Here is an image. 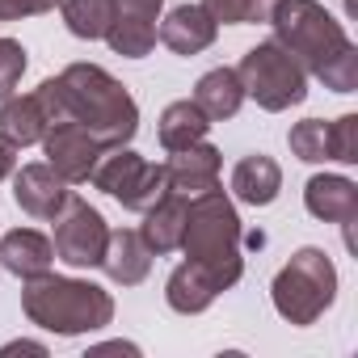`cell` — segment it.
<instances>
[{"label": "cell", "mask_w": 358, "mask_h": 358, "mask_svg": "<svg viewBox=\"0 0 358 358\" xmlns=\"http://www.w3.org/2000/svg\"><path fill=\"white\" fill-rule=\"evenodd\" d=\"M22 312L30 316V324L47 329V333L80 337V333H97L114 320V295L97 282L59 278V274L47 270L38 278H26Z\"/></svg>", "instance_id": "cell-4"}, {"label": "cell", "mask_w": 358, "mask_h": 358, "mask_svg": "<svg viewBox=\"0 0 358 358\" xmlns=\"http://www.w3.org/2000/svg\"><path fill=\"white\" fill-rule=\"evenodd\" d=\"M270 26H274V43H282L299 59V68L316 76L324 89L333 93L358 89V47L320 0H278Z\"/></svg>", "instance_id": "cell-2"}, {"label": "cell", "mask_w": 358, "mask_h": 358, "mask_svg": "<svg viewBox=\"0 0 358 358\" xmlns=\"http://www.w3.org/2000/svg\"><path fill=\"white\" fill-rule=\"evenodd\" d=\"M291 152L303 164H324V160H341V164H358V114H341L333 122L324 118H303L291 127L287 135Z\"/></svg>", "instance_id": "cell-9"}, {"label": "cell", "mask_w": 358, "mask_h": 358, "mask_svg": "<svg viewBox=\"0 0 358 358\" xmlns=\"http://www.w3.org/2000/svg\"><path fill=\"white\" fill-rule=\"evenodd\" d=\"M47 127H51V122H47V114H43V101H38V93H26V97L9 93L5 101H0V135H9L17 148L43 143Z\"/></svg>", "instance_id": "cell-21"}, {"label": "cell", "mask_w": 358, "mask_h": 358, "mask_svg": "<svg viewBox=\"0 0 358 358\" xmlns=\"http://www.w3.org/2000/svg\"><path fill=\"white\" fill-rule=\"evenodd\" d=\"M51 262H55V245L34 228H13V232L0 236V266L9 274H17L22 282L47 274Z\"/></svg>", "instance_id": "cell-17"}, {"label": "cell", "mask_w": 358, "mask_h": 358, "mask_svg": "<svg viewBox=\"0 0 358 358\" xmlns=\"http://www.w3.org/2000/svg\"><path fill=\"white\" fill-rule=\"evenodd\" d=\"M215 34H220V22H215L203 5H177V9L160 22V30H156V38H160L173 55H199V51H207V47L215 43Z\"/></svg>", "instance_id": "cell-14"}, {"label": "cell", "mask_w": 358, "mask_h": 358, "mask_svg": "<svg viewBox=\"0 0 358 358\" xmlns=\"http://www.w3.org/2000/svg\"><path fill=\"white\" fill-rule=\"evenodd\" d=\"M0 354H5V358H9V354H38V358H43L47 345H38V341H9V345H0Z\"/></svg>", "instance_id": "cell-29"}, {"label": "cell", "mask_w": 358, "mask_h": 358, "mask_svg": "<svg viewBox=\"0 0 358 358\" xmlns=\"http://www.w3.org/2000/svg\"><path fill=\"white\" fill-rule=\"evenodd\" d=\"M106 241H110V228H106L101 211L89 207L85 199L68 194L64 211L55 215V241H51L55 257L68 262L72 270H93L106 257Z\"/></svg>", "instance_id": "cell-8"}, {"label": "cell", "mask_w": 358, "mask_h": 358, "mask_svg": "<svg viewBox=\"0 0 358 358\" xmlns=\"http://www.w3.org/2000/svg\"><path fill=\"white\" fill-rule=\"evenodd\" d=\"M241 215L232 207V199L211 186L203 194L190 199V211H186V236H182V253L186 262L203 266L220 291L236 287L241 274H245V253H241Z\"/></svg>", "instance_id": "cell-3"}, {"label": "cell", "mask_w": 358, "mask_h": 358, "mask_svg": "<svg viewBox=\"0 0 358 358\" xmlns=\"http://www.w3.org/2000/svg\"><path fill=\"white\" fill-rule=\"evenodd\" d=\"M89 182H93L101 194L118 199L127 211H139V215H143L148 207H156V203L169 194V173H164V164L143 160V156L131 152L127 143L106 148V152L97 156Z\"/></svg>", "instance_id": "cell-7"}, {"label": "cell", "mask_w": 358, "mask_h": 358, "mask_svg": "<svg viewBox=\"0 0 358 358\" xmlns=\"http://www.w3.org/2000/svg\"><path fill=\"white\" fill-rule=\"evenodd\" d=\"M194 106H199L211 122L236 118V110L245 106V85H241L236 68H211V72L194 85Z\"/></svg>", "instance_id": "cell-20"}, {"label": "cell", "mask_w": 358, "mask_h": 358, "mask_svg": "<svg viewBox=\"0 0 358 358\" xmlns=\"http://www.w3.org/2000/svg\"><path fill=\"white\" fill-rule=\"evenodd\" d=\"M160 5H164V0H118V9H139V13H160Z\"/></svg>", "instance_id": "cell-30"}, {"label": "cell", "mask_w": 358, "mask_h": 358, "mask_svg": "<svg viewBox=\"0 0 358 358\" xmlns=\"http://www.w3.org/2000/svg\"><path fill=\"white\" fill-rule=\"evenodd\" d=\"M215 299H220V282L203 266H194V262H182V266L169 274V282H164V303L177 316H199Z\"/></svg>", "instance_id": "cell-18"}, {"label": "cell", "mask_w": 358, "mask_h": 358, "mask_svg": "<svg viewBox=\"0 0 358 358\" xmlns=\"http://www.w3.org/2000/svg\"><path fill=\"white\" fill-rule=\"evenodd\" d=\"M164 173H169V190L173 194L194 199V194L220 186V148H211L203 139L190 143V148H177V152H169Z\"/></svg>", "instance_id": "cell-13"}, {"label": "cell", "mask_w": 358, "mask_h": 358, "mask_svg": "<svg viewBox=\"0 0 358 358\" xmlns=\"http://www.w3.org/2000/svg\"><path fill=\"white\" fill-rule=\"evenodd\" d=\"M68 182L43 160V164H22L13 169V203L34 215V220H55L68 203Z\"/></svg>", "instance_id": "cell-11"}, {"label": "cell", "mask_w": 358, "mask_h": 358, "mask_svg": "<svg viewBox=\"0 0 358 358\" xmlns=\"http://www.w3.org/2000/svg\"><path fill=\"white\" fill-rule=\"evenodd\" d=\"M303 207H308V215H316L324 224H341L345 241H350V228L358 220V186L337 173H316L303 186Z\"/></svg>", "instance_id": "cell-12"}, {"label": "cell", "mask_w": 358, "mask_h": 358, "mask_svg": "<svg viewBox=\"0 0 358 358\" xmlns=\"http://www.w3.org/2000/svg\"><path fill=\"white\" fill-rule=\"evenodd\" d=\"M34 93L43 101L47 122H64V118L80 122L101 148L131 143L135 131H139L135 97L122 89V80H114L97 64H68L59 76L43 80Z\"/></svg>", "instance_id": "cell-1"}, {"label": "cell", "mask_w": 358, "mask_h": 358, "mask_svg": "<svg viewBox=\"0 0 358 358\" xmlns=\"http://www.w3.org/2000/svg\"><path fill=\"white\" fill-rule=\"evenodd\" d=\"M278 190H282V169L266 152H253L232 169V194L249 207H270L278 199Z\"/></svg>", "instance_id": "cell-19"}, {"label": "cell", "mask_w": 358, "mask_h": 358, "mask_svg": "<svg viewBox=\"0 0 358 358\" xmlns=\"http://www.w3.org/2000/svg\"><path fill=\"white\" fill-rule=\"evenodd\" d=\"M186 211H190V199H186V194H173V190H169L156 207L143 211V228H139V236L148 241V249H152L156 257L182 249V236H186Z\"/></svg>", "instance_id": "cell-16"}, {"label": "cell", "mask_w": 358, "mask_h": 358, "mask_svg": "<svg viewBox=\"0 0 358 358\" xmlns=\"http://www.w3.org/2000/svg\"><path fill=\"white\" fill-rule=\"evenodd\" d=\"M270 299H274V312L287 320V324H316L333 299H337V266L324 249L316 245H303L291 253V262L274 274L270 282Z\"/></svg>", "instance_id": "cell-5"}, {"label": "cell", "mask_w": 358, "mask_h": 358, "mask_svg": "<svg viewBox=\"0 0 358 358\" xmlns=\"http://www.w3.org/2000/svg\"><path fill=\"white\" fill-rule=\"evenodd\" d=\"M17 160H22V148H17L9 135H0V177H13Z\"/></svg>", "instance_id": "cell-28"}, {"label": "cell", "mask_w": 358, "mask_h": 358, "mask_svg": "<svg viewBox=\"0 0 358 358\" xmlns=\"http://www.w3.org/2000/svg\"><path fill=\"white\" fill-rule=\"evenodd\" d=\"M43 152H47V164L64 177L68 186H80V182H89V173H93V164H97V156L106 152L80 122H51L47 127V135H43Z\"/></svg>", "instance_id": "cell-10"}, {"label": "cell", "mask_w": 358, "mask_h": 358, "mask_svg": "<svg viewBox=\"0 0 358 358\" xmlns=\"http://www.w3.org/2000/svg\"><path fill=\"white\" fill-rule=\"evenodd\" d=\"M59 0H0V22H22V17H38L51 13Z\"/></svg>", "instance_id": "cell-27"}, {"label": "cell", "mask_w": 358, "mask_h": 358, "mask_svg": "<svg viewBox=\"0 0 358 358\" xmlns=\"http://www.w3.org/2000/svg\"><path fill=\"white\" fill-rule=\"evenodd\" d=\"M278 0H203V9L220 22V26H257L270 22Z\"/></svg>", "instance_id": "cell-25"}, {"label": "cell", "mask_w": 358, "mask_h": 358, "mask_svg": "<svg viewBox=\"0 0 358 358\" xmlns=\"http://www.w3.org/2000/svg\"><path fill=\"white\" fill-rule=\"evenodd\" d=\"M106 43L122 59H143L156 47V17L152 13H139V9H118L114 26L106 30Z\"/></svg>", "instance_id": "cell-22"}, {"label": "cell", "mask_w": 358, "mask_h": 358, "mask_svg": "<svg viewBox=\"0 0 358 358\" xmlns=\"http://www.w3.org/2000/svg\"><path fill=\"white\" fill-rule=\"evenodd\" d=\"M236 76L245 85V97H253L270 114H282V110H291V106H299L308 97V72L274 38L249 47L245 59H241V68H236Z\"/></svg>", "instance_id": "cell-6"}, {"label": "cell", "mask_w": 358, "mask_h": 358, "mask_svg": "<svg viewBox=\"0 0 358 358\" xmlns=\"http://www.w3.org/2000/svg\"><path fill=\"white\" fill-rule=\"evenodd\" d=\"M59 13H64V26L76 34V38H106V30L114 26L118 17V0H59Z\"/></svg>", "instance_id": "cell-24"}, {"label": "cell", "mask_w": 358, "mask_h": 358, "mask_svg": "<svg viewBox=\"0 0 358 358\" xmlns=\"http://www.w3.org/2000/svg\"><path fill=\"white\" fill-rule=\"evenodd\" d=\"M207 131H211V118H207V114H203L194 101H173V106H164V114H160V127H156V135H160L164 152L190 148V143L207 139Z\"/></svg>", "instance_id": "cell-23"}, {"label": "cell", "mask_w": 358, "mask_h": 358, "mask_svg": "<svg viewBox=\"0 0 358 358\" xmlns=\"http://www.w3.org/2000/svg\"><path fill=\"white\" fill-rule=\"evenodd\" d=\"M152 249H148V241L139 236V232H131V228H118V232H110V241H106V257H101V270L110 274V282H118V287H139L143 278H148V270H152Z\"/></svg>", "instance_id": "cell-15"}, {"label": "cell", "mask_w": 358, "mask_h": 358, "mask_svg": "<svg viewBox=\"0 0 358 358\" xmlns=\"http://www.w3.org/2000/svg\"><path fill=\"white\" fill-rule=\"evenodd\" d=\"M26 72V47L17 38H0V101H5Z\"/></svg>", "instance_id": "cell-26"}]
</instances>
